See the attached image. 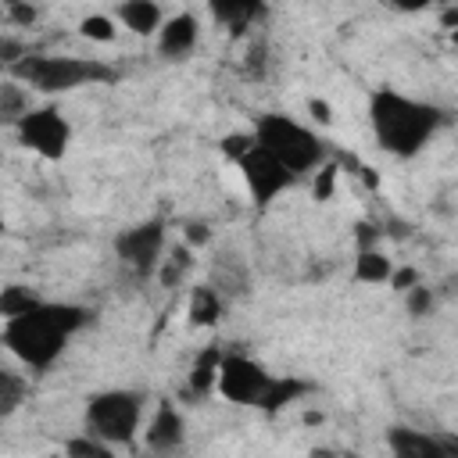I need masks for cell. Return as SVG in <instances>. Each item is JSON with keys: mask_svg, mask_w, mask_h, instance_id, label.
<instances>
[{"mask_svg": "<svg viewBox=\"0 0 458 458\" xmlns=\"http://www.w3.org/2000/svg\"><path fill=\"white\" fill-rule=\"evenodd\" d=\"M236 168H240V179H243V186H247V193H250V200L258 204V208H265V204H272L283 190H290L297 179L272 157V154H265L258 143L236 161Z\"/></svg>", "mask_w": 458, "mask_h": 458, "instance_id": "9c48e42d", "label": "cell"}, {"mask_svg": "<svg viewBox=\"0 0 458 458\" xmlns=\"http://www.w3.org/2000/svg\"><path fill=\"white\" fill-rule=\"evenodd\" d=\"M64 458H114V447L89 433H79L64 444Z\"/></svg>", "mask_w": 458, "mask_h": 458, "instance_id": "603a6c76", "label": "cell"}, {"mask_svg": "<svg viewBox=\"0 0 458 458\" xmlns=\"http://www.w3.org/2000/svg\"><path fill=\"white\" fill-rule=\"evenodd\" d=\"M190 268H193V250H190L186 243H175V247L168 250V258L157 261V272H161V283H165V286H179V279H182Z\"/></svg>", "mask_w": 458, "mask_h": 458, "instance_id": "7402d4cb", "label": "cell"}, {"mask_svg": "<svg viewBox=\"0 0 458 458\" xmlns=\"http://www.w3.org/2000/svg\"><path fill=\"white\" fill-rule=\"evenodd\" d=\"M4 14H7V21L11 25H18V29H29L32 21H36V7L32 4H21V0H11V4H4Z\"/></svg>", "mask_w": 458, "mask_h": 458, "instance_id": "484cf974", "label": "cell"}, {"mask_svg": "<svg viewBox=\"0 0 458 458\" xmlns=\"http://www.w3.org/2000/svg\"><path fill=\"white\" fill-rule=\"evenodd\" d=\"M311 458H333V454H329V451H322V447H318V451H311Z\"/></svg>", "mask_w": 458, "mask_h": 458, "instance_id": "836d02e7", "label": "cell"}, {"mask_svg": "<svg viewBox=\"0 0 458 458\" xmlns=\"http://www.w3.org/2000/svg\"><path fill=\"white\" fill-rule=\"evenodd\" d=\"M208 14H211L222 29L247 32L258 18H265V4H258V0H211V4H208Z\"/></svg>", "mask_w": 458, "mask_h": 458, "instance_id": "5bb4252c", "label": "cell"}, {"mask_svg": "<svg viewBox=\"0 0 458 458\" xmlns=\"http://www.w3.org/2000/svg\"><path fill=\"white\" fill-rule=\"evenodd\" d=\"M394 272L390 258L376 247V250H358L354 258V283H365V286H376V283H386Z\"/></svg>", "mask_w": 458, "mask_h": 458, "instance_id": "d6986e66", "label": "cell"}, {"mask_svg": "<svg viewBox=\"0 0 458 458\" xmlns=\"http://www.w3.org/2000/svg\"><path fill=\"white\" fill-rule=\"evenodd\" d=\"M29 394V379L14 369H0V419L14 415Z\"/></svg>", "mask_w": 458, "mask_h": 458, "instance_id": "44dd1931", "label": "cell"}, {"mask_svg": "<svg viewBox=\"0 0 458 458\" xmlns=\"http://www.w3.org/2000/svg\"><path fill=\"white\" fill-rule=\"evenodd\" d=\"M358 250H376V240H379V225L372 222H358Z\"/></svg>", "mask_w": 458, "mask_h": 458, "instance_id": "1f68e13d", "label": "cell"}, {"mask_svg": "<svg viewBox=\"0 0 458 458\" xmlns=\"http://www.w3.org/2000/svg\"><path fill=\"white\" fill-rule=\"evenodd\" d=\"M165 243H168L165 222H161V218H147V222L129 225V229H122V233L114 236V254H118V261H122L132 276L143 279V276L157 272V261L165 258Z\"/></svg>", "mask_w": 458, "mask_h": 458, "instance_id": "52a82bcc", "label": "cell"}, {"mask_svg": "<svg viewBox=\"0 0 458 458\" xmlns=\"http://www.w3.org/2000/svg\"><path fill=\"white\" fill-rule=\"evenodd\" d=\"M29 50H25V43L21 39H0V64H18L21 57H25Z\"/></svg>", "mask_w": 458, "mask_h": 458, "instance_id": "4dcf8cb0", "label": "cell"}, {"mask_svg": "<svg viewBox=\"0 0 458 458\" xmlns=\"http://www.w3.org/2000/svg\"><path fill=\"white\" fill-rule=\"evenodd\" d=\"M14 82H21L29 93H72L86 82H104L114 79V72L100 61H86V57H68V54H25L18 64H11Z\"/></svg>", "mask_w": 458, "mask_h": 458, "instance_id": "277c9868", "label": "cell"}, {"mask_svg": "<svg viewBox=\"0 0 458 458\" xmlns=\"http://www.w3.org/2000/svg\"><path fill=\"white\" fill-rule=\"evenodd\" d=\"M0 233H4V218H0Z\"/></svg>", "mask_w": 458, "mask_h": 458, "instance_id": "d590c367", "label": "cell"}, {"mask_svg": "<svg viewBox=\"0 0 458 458\" xmlns=\"http://www.w3.org/2000/svg\"><path fill=\"white\" fill-rule=\"evenodd\" d=\"M369 122H372V132H376V140H379V147L386 154L415 157L429 143V136L437 132L440 107L383 86L369 100Z\"/></svg>", "mask_w": 458, "mask_h": 458, "instance_id": "7a4b0ae2", "label": "cell"}, {"mask_svg": "<svg viewBox=\"0 0 458 458\" xmlns=\"http://www.w3.org/2000/svg\"><path fill=\"white\" fill-rule=\"evenodd\" d=\"M197 39H200V21H197V14H193V11H179V14L165 18L161 29H157V54H161L165 61H182V57L197 47Z\"/></svg>", "mask_w": 458, "mask_h": 458, "instance_id": "7c38bea8", "label": "cell"}, {"mask_svg": "<svg viewBox=\"0 0 458 458\" xmlns=\"http://www.w3.org/2000/svg\"><path fill=\"white\" fill-rule=\"evenodd\" d=\"M404 308H408V315H415V318H426V315L437 308V293H433V286H426V283H415L411 290H404Z\"/></svg>", "mask_w": 458, "mask_h": 458, "instance_id": "d4e9b609", "label": "cell"}, {"mask_svg": "<svg viewBox=\"0 0 458 458\" xmlns=\"http://www.w3.org/2000/svg\"><path fill=\"white\" fill-rule=\"evenodd\" d=\"M254 143L272 154L293 179L304 175V172H315L318 165H326V147L322 140L315 136V129H308L304 122L290 118V114H279V111H265L254 118V129H250Z\"/></svg>", "mask_w": 458, "mask_h": 458, "instance_id": "3957f363", "label": "cell"}, {"mask_svg": "<svg viewBox=\"0 0 458 458\" xmlns=\"http://www.w3.org/2000/svg\"><path fill=\"white\" fill-rule=\"evenodd\" d=\"M86 322H89V308L68 304V301H57V304L43 301L36 311L4 322V347L25 369L47 372L61 358L68 336H75Z\"/></svg>", "mask_w": 458, "mask_h": 458, "instance_id": "6da1fadb", "label": "cell"}, {"mask_svg": "<svg viewBox=\"0 0 458 458\" xmlns=\"http://www.w3.org/2000/svg\"><path fill=\"white\" fill-rule=\"evenodd\" d=\"M114 18L111 14H86L79 21V36H86L89 43H111L114 39Z\"/></svg>", "mask_w": 458, "mask_h": 458, "instance_id": "cb8c5ba5", "label": "cell"}, {"mask_svg": "<svg viewBox=\"0 0 458 458\" xmlns=\"http://www.w3.org/2000/svg\"><path fill=\"white\" fill-rule=\"evenodd\" d=\"M308 114H311L318 125H329V122H333V111H329V104H326L322 97H311V100H308Z\"/></svg>", "mask_w": 458, "mask_h": 458, "instance_id": "d6a6232c", "label": "cell"}, {"mask_svg": "<svg viewBox=\"0 0 458 458\" xmlns=\"http://www.w3.org/2000/svg\"><path fill=\"white\" fill-rule=\"evenodd\" d=\"M386 283H390L397 293H404V290H411V286H415V283H422V279H419V272H415L411 265H404V268H394Z\"/></svg>", "mask_w": 458, "mask_h": 458, "instance_id": "f546056e", "label": "cell"}, {"mask_svg": "<svg viewBox=\"0 0 458 458\" xmlns=\"http://www.w3.org/2000/svg\"><path fill=\"white\" fill-rule=\"evenodd\" d=\"M114 21L129 32H136V36H157V29L165 21V11L154 0H122L114 7Z\"/></svg>", "mask_w": 458, "mask_h": 458, "instance_id": "4fadbf2b", "label": "cell"}, {"mask_svg": "<svg viewBox=\"0 0 458 458\" xmlns=\"http://www.w3.org/2000/svg\"><path fill=\"white\" fill-rule=\"evenodd\" d=\"M301 394H308V383H301V379H268V386H265V394H261V401H258V408L261 411H268V415H276V411H283L286 404H293Z\"/></svg>", "mask_w": 458, "mask_h": 458, "instance_id": "ac0fdd59", "label": "cell"}, {"mask_svg": "<svg viewBox=\"0 0 458 458\" xmlns=\"http://www.w3.org/2000/svg\"><path fill=\"white\" fill-rule=\"evenodd\" d=\"M250 147H254V136H250V132H229V136L222 140V154H225L229 161H240Z\"/></svg>", "mask_w": 458, "mask_h": 458, "instance_id": "4316f807", "label": "cell"}, {"mask_svg": "<svg viewBox=\"0 0 458 458\" xmlns=\"http://www.w3.org/2000/svg\"><path fill=\"white\" fill-rule=\"evenodd\" d=\"M268 379H272V376L265 372L261 361H254V358H247V354H222L215 390H218L225 401H233V404H254V408H258V401H261Z\"/></svg>", "mask_w": 458, "mask_h": 458, "instance_id": "ba28073f", "label": "cell"}, {"mask_svg": "<svg viewBox=\"0 0 458 458\" xmlns=\"http://www.w3.org/2000/svg\"><path fill=\"white\" fill-rule=\"evenodd\" d=\"M39 304H43V297L32 293V290L21 286V283H11V286L0 290V318H4V322H7V318H18V315H29V311H36Z\"/></svg>", "mask_w": 458, "mask_h": 458, "instance_id": "ffe728a7", "label": "cell"}, {"mask_svg": "<svg viewBox=\"0 0 458 458\" xmlns=\"http://www.w3.org/2000/svg\"><path fill=\"white\" fill-rule=\"evenodd\" d=\"M140 419H143V394L140 390H100L86 401V429L89 437L111 444V447H125L136 440L140 433Z\"/></svg>", "mask_w": 458, "mask_h": 458, "instance_id": "5b68a950", "label": "cell"}, {"mask_svg": "<svg viewBox=\"0 0 458 458\" xmlns=\"http://www.w3.org/2000/svg\"><path fill=\"white\" fill-rule=\"evenodd\" d=\"M390 458H454V444L437 433H422L411 426H390L386 429Z\"/></svg>", "mask_w": 458, "mask_h": 458, "instance_id": "30bf717a", "label": "cell"}, {"mask_svg": "<svg viewBox=\"0 0 458 458\" xmlns=\"http://www.w3.org/2000/svg\"><path fill=\"white\" fill-rule=\"evenodd\" d=\"M186 318H190V326H200V329L215 326L222 318V297H218V290L208 286V283L193 286L190 290V301H186Z\"/></svg>", "mask_w": 458, "mask_h": 458, "instance_id": "9a60e30c", "label": "cell"}, {"mask_svg": "<svg viewBox=\"0 0 458 458\" xmlns=\"http://www.w3.org/2000/svg\"><path fill=\"white\" fill-rule=\"evenodd\" d=\"M218 361H222V351L218 347H208L193 358L190 365V394L193 397H204L215 390V379H218Z\"/></svg>", "mask_w": 458, "mask_h": 458, "instance_id": "e0dca14e", "label": "cell"}, {"mask_svg": "<svg viewBox=\"0 0 458 458\" xmlns=\"http://www.w3.org/2000/svg\"><path fill=\"white\" fill-rule=\"evenodd\" d=\"M333 182H336V165H318V172H315V200H329L333 197Z\"/></svg>", "mask_w": 458, "mask_h": 458, "instance_id": "f1b7e54d", "label": "cell"}, {"mask_svg": "<svg viewBox=\"0 0 458 458\" xmlns=\"http://www.w3.org/2000/svg\"><path fill=\"white\" fill-rule=\"evenodd\" d=\"M29 111H32V93L14 79H0V125H18Z\"/></svg>", "mask_w": 458, "mask_h": 458, "instance_id": "2e32d148", "label": "cell"}, {"mask_svg": "<svg viewBox=\"0 0 458 458\" xmlns=\"http://www.w3.org/2000/svg\"><path fill=\"white\" fill-rule=\"evenodd\" d=\"M186 440V422H182V411L172 404V401H157L150 422L143 426V444L154 451V454H175Z\"/></svg>", "mask_w": 458, "mask_h": 458, "instance_id": "8fae6325", "label": "cell"}, {"mask_svg": "<svg viewBox=\"0 0 458 458\" xmlns=\"http://www.w3.org/2000/svg\"><path fill=\"white\" fill-rule=\"evenodd\" d=\"M47 458H64V454H47Z\"/></svg>", "mask_w": 458, "mask_h": 458, "instance_id": "e575fe53", "label": "cell"}, {"mask_svg": "<svg viewBox=\"0 0 458 458\" xmlns=\"http://www.w3.org/2000/svg\"><path fill=\"white\" fill-rule=\"evenodd\" d=\"M182 243H186L190 250L208 247V243H211V225H208V222H197V218L186 222V225H182Z\"/></svg>", "mask_w": 458, "mask_h": 458, "instance_id": "83f0119b", "label": "cell"}, {"mask_svg": "<svg viewBox=\"0 0 458 458\" xmlns=\"http://www.w3.org/2000/svg\"><path fill=\"white\" fill-rule=\"evenodd\" d=\"M14 132H18V143H21V147L36 150V154L47 157V161H61V157L68 154V143H72V125H68V118H64L54 104L32 107V111L14 125Z\"/></svg>", "mask_w": 458, "mask_h": 458, "instance_id": "8992f818", "label": "cell"}]
</instances>
